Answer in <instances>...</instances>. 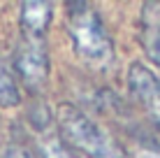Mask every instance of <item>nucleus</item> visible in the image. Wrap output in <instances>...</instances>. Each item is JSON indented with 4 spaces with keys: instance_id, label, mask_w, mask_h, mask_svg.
I'll list each match as a JSON object with an SVG mask.
<instances>
[{
    "instance_id": "nucleus-1",
    "label": "nucleus",
    "mask_w": 160,
    "mask_h": 158,
    "mask_svg": "<svg viewBox=\"0 0 160 158\" xmlns=\"http://www.w3.org/2000/svg\"><path fill=\"white\" fill-rule=\"evenodd\" d=\"M56 128L58 137L77 154L86 158H128V151L116 142V137L100 128L88 114L79 107L63 102L56 112Z\"/></svg>"
},
{
    "instance_id": "nucleus-2",
    "label": "nucleus",
    "mask_w": 160,
    "mask_h": 158,
    "mask_svg": "<svg viewBox=\"0 0 160 158\" xmlns=\"http://www.w3.org/2000/svg\"><path fill=\"white\" fill-rule=\"evenodd\" d=\"M68 35L77 56L93 68H109L114 63V42L104 28L102 16L88 3L68 5Z\"/></svg>"
},
{
    "instance_id": "nucleus-3",
    "label": "nucleus",
    "mask_w": 160,
    "mask_h": 158,
    "mask_svg": "<svg viewBox=\"0 0 160 158\" xmlns=\"http://www.w3.org/2000/svg\"><path fill=\"white\" fill-rule=\"evenodd\" d=\"M14 70L21 84L30 93H42L49 84V74H51V63H49V51L44 40L21 37L14 51Z\"/></svg>"
},
{
    "instance_id": "nucleus-4",
    "label": "nucleus",
    "mask_w": 160,
    "mask_h": 158,
    "mask_svg": "<svg viewBox=\"0 0 160 158\" xmlns=\"http://www.w3.org/2000/svg\"><path fill=\"white\" fill-rule=\"evenodd\" d=\"M128 89L132 98L144 107V112L148 114L156 128L160 130V79L151 68H146L144 63H130L128 68Z\"/></svg>"
},
{
    "instance_id": "nucleus-5",
    "label": "nucleus",
    "mask_w": 160,
    "mask_h": 158,
    "mask_svg": "<svg viewBox=\"0 0 160 158\" xmlns=\"http://www.w3.org/2000/svg\"><path fill=\"white\" fill-rule=\"evenodd\" d=\"M21 37H32V40H44L47 28L53 19V5L44 0H26L21 3Z\"/></svg>"
},
{
    "instance_id": "nucleus-6",
    "label": "nucleus",
    "mask_w": 160,
    "mask_h": 158,
    "mask_svg": "<svg viewBox=\"0 0 160 158\" xmlns=\"http://www.w3.org/2000/svg\"><path fill=\"white\" fill-rule=\"evenodd\" d=\"M142 19H144V26H142L144 51L160 68V3H146Z\"/></svg>"
},
{
    "instance_id": "nucleus-7",
    "label": "nucleus",
    "mask_w": 160,
    "mask_h": 158,
    "mask_svg": "<svg viewBox=\"0 0 160 158\" xmlns=\"http://www.w3.org/2000/svg\"><path fill=\"white\" fill-rule=\"evenodd\" d=\"M21 102V89H19V81L9 68H5L0 63V107L9 110V107H16Z\"/></svg>"
},
{
    "instance_id": "nucleus-8",
    "label": "nucleus",
    "mask_w": 160,
    "mask_h": 158,
    "mask_svg": "<svg viewBox=\"0 0 160 158\" xmlns=\"http://www.w3.org/2000/svg\"><path fill=\"white\" fill-rule=\"evenodd\" d=\"M40 154H42V158H79V156H77V151L70 149V146L65 144L58 135H56V137L42 140Z\"/></svg>"
},
{
    "instance_id": "nucleus-9",
    "label": "nucleus",
    "mask_w": 160,
    "mask_h": 158,
    "mask_svg": "<svg viewBox=\"0 0 160 158\" xmlns=\"http://www.w3.org/2000/svg\"><path fill=\"white\" fill-rule=\"evenodd\" d=\"M5 158H37L32 151L23 149V146H9L7 154H5Z\"/></svg>"
},
{
    "instance_id": "nucleus-10",
    "label": "nucleus",
    "mask_w": 160,
    "mask_h": 158,
    "mask_svg": "<svg viewBox=\"0 0 160 158\" xmlns=\"http://www.w3.org/2000/svg\"><path fill=\"white\" fill-rule=\"evenodd\" d=\"M137 158H160V146H146V149H139Z\"/></svg>"
}]
</instances>
